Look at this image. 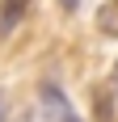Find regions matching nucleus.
Segmentation results:
<instances>
[{
	"label": "nucleus",
	"mask_w": 118,
	"mask_h": 122,
	"mask_svg": "<svg viewBox=\"0 0 118 122\" xmlns=\"http://www.w3.org/2000/svg\"><path fill=\"white\" fill-rule=\"evenodd\" d=\"M59 4H63V13H76V9H80V0H59Z\"/></svg>",
	"instance_id": "nucleus-3"
},
{
	"label": "nucleus",
	"mask_w": 118,
	"mask_h": 122,
	"mask_svg": "<svg viewBox=\"0 0 118 122\" xmlns=\"http://www.w3.org/2000/svg\"><path fill=\"white\" fill-rule=\"evenodd\" d=\"M0 122H4V97H0Z\"/></svg>",
	"instance_id": "nucleus-4"
},
{
	"label": "nucleus",
	"mask_w": 118,
	"mask_h": 122,
	"mask_svg": "<svg viewBox=\"0 0 118 122\" xmlns=\"http://www.w3.org/2000/svg\"><path fill=\"white\" fill-rule=\"evenodd\" d=\"M42 105L51 110V118H55V122H80L76 114H72V105L63 101V93H59L55 84H42Z\"/></svg>",
	"instance_id": "nucleus-1"
},
{
	"label": "nucleus",
	"mask_w": 118,
	"mask_h": 122,
	"mask_svg": "<svg viewBox=\"0 0 118 122\" xmlns=\"http://www.w3.org/2000/svg\"><path fill=\"white\" fill-rule=\"evenodd\" d=\"M25 4L30 0H4L0 4V34H13L17 30V21L25 17Z\"/></svg>",
	"instance_id": "nucleus-2"
}]
</instances>
